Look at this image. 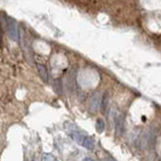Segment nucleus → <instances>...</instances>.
Returning a JSON list of instances; mask_svg holds the SVG:
<instances>
[{
	"mask_svg": "<svg viewBox=\"0 0 161 161\" xmlns=\"http://www.w3.org/2000/svg\"><path fill=\"white\" fill-rule=\"evenodd\" d=\"M71 136H72V138L77 143H79V144L82 145L85 148L89 149V150H92V149L95 148V141L93 140V138L83 135L82 133H79V132H73L71 134Z\"/></svg>",
	"mask_w": 161,
	"mask_h": 161,
	"instance_id": "f257e3e1",
	"label": "nucleus"
},
{
	"mask_svg": "<svg viewBox=\"0 0 161 161\" xmlns=\"http://www.w3.org/2000/svg\"><path fill=\"white\" fill-rule=\"evenodd\" d=\"M5 28H6L8 37L10 39L14 40V41H17L18 40L19 33H18V28H17L16 21H15L14 19L9 16L5 17Z\"/></svg>",
	"mask_w": 161,
	"mask_h": 161,
	"instance_id": "f03ea898",
	"label": "nucleus"
},
{
	"mask_svg": "<svg viewBox=\"0 0 161 161\" xmlns=\"http://www.w3.org/2000/svg\"><path fill=\"white\" fill-rule=\"evenodd\" d=\"M115 131L117 136H121L124 131V119L122 115L117 114L115 117Z\"/></svg>",
	"mask_w": 161,
	"mask_h": 161,
	"instance_id": "7ed1b4c3",
	"label": "nucleus"
},
{
	"mask_svg": "<svg viewBox=\"0 0 161 161\" xmlns=\"http://www.w3.org/2000/svg\"><path fill=\"white\" fill-rule=\"evenodd\" d=\"M36 68H37L38 75H39L40 78L43 80V82H45V83H49V73H47V67H45V65H43V64H38Z\"/></svg>",
	"mask_w": 161,
	"mask_h": 161,
	"instance_id": "20e7f679",
	"label": "nucleus"
},
{
	"mask_svg": "<svg viewBox=\"0 0 161 161\" xmlns=\"http://www.w3.org/2000/svg\"><path fill=\"white\" fill-rule=\"evenodd\" d=\"M108 106H109V95L106 92V93L104 94V96H103L102 102H101V109H102L103 113L106 112L107 109H108Z\"/></svg>",
	"mask_w": 161,
	"mask_h": 161,
	"instance_id": "39448f33",
	"label": "nucleus"
},
{
	"mask_svg": "<svg viewBox=\"0 0 161 161\" xmlns=\"http://www.w3.org/2000/svg\"><path fill=\"white\" fill-rule=\"evenodd\" d=\"M98 107H99V98L96 95L93 96V98L91 100V109L93 111H96L98 109Z\"/></svg>",
	"mask_w": 161,
	"mask_h": 161,
	"instance_id": "423d86ee",
	"label": "nucleus"
},
{
	"mask_svg": "<svg viewBox=\"0 0 161 161\" xmlns=\"http://www.w3.org/2000/svg\"><path fill=\"white\" fill-rule=\"evenodd\" d=\"M96 128H97V131L99 133H102L105 130V123L102 119H98L97 123H96Z\"/></svg>",
	"mask_w": 161,
	"mask_h": 161,
	"instance_id": "0eeeda50",
	"label": "nucleus"
},
{
	"mask_svg": "<svg viewBox=\"0 0 161 161\" xmlns=\"http://www.w3.org/2000/svg\"><path fill=\"white\" fill-rule=\"evenodd\" d=\"M55 90L57 93L61 94L62 93V90H63V84H62V80H59V79H57V80H55Z\"/></svg>",
	"mask_w": 161,
	"mask_h": 161,
	"instance_id": "6e6552de",
	"label": "nucleus"
},
{
	"mask_svg": "<svg viewBox=\"0 0 161 161\" xmlns=\"http://www.w3.org/2000/svg\"><path fill=\"white\" fill-rule=\"evenodd\" d=\"M43 161H55V157L49 153H45L43 156Z\"/></svg>",
	"mask_w": 161,
	"mask_h": 161,
	"instance_id": "1a4fd4ad",
	"label": "nucleus"
},
{
	"mask_svg": "<svg viewBox=\"0 0 161 161\" xmlns=\"http://www.w3.org/2000/svg\"><path fill=\"white\" fill-rule=\"evenodd\" d=\"M84 161H94L93 159H91V158H85L84 159Z\"/></svg>",
	"mask_w": 161,
	"mask_h": 161,
	"instance_id": "9d476101",
	"label": "nucleus"
},
{
	"mask_svg": "<svg viewBox=\"0 0 161 161\" xmlns=\"http://www.w3.org/2000/svg\"><path fill=\"white\" fill-rule=\"evenodd\" d=\"M1 40H2V35H1V33H0V43H1Z\"/></svg>",
	"mask_w": 161,
	"mask_h": 161,
	"instance_id": "9b49d317",
	"label": "nucleus"
}]
</instances>
